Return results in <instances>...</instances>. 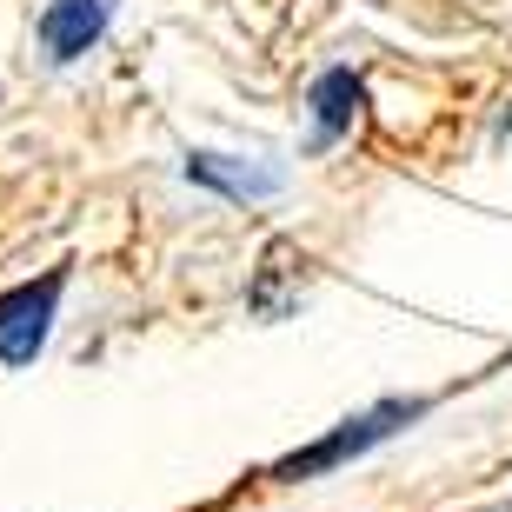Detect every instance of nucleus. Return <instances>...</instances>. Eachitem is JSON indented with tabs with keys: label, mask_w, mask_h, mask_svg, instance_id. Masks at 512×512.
<instances>
[{
	"label": "nucleus",
	"mask_w": 512,
	"mask_h": 512,
	"mask_svg": "<svg viewBox=\"0 0 512 512\" xmlns=\"http://www.w3.org/2000/svg\"><path fill=\"white\" fill-rule=\"evenodd\" d=\"M100 27H107V0H54L40 14V47L54 60H74L100 40Z\"/></svg>",
	"instance_id": "f03ea898"
},
{
	"label": "nucleus",
	"mask_w": 512,
	"mask_h": 512,
	"mask_svg": "<svg viewBox=\"0 0 512 512\" xmlns=\"http://www.w3.org/2000/svg\"><path fill=\"white\" fill-rule=\"evenodd\" d=\"M187 173H193V180H207V187H227V193H273V187H280L273 173H253V167H227L220 153H193V160H187Z\"/></svg>",
	"instance_id": "39448f33"
},
{
	"label": "nucleus",
	"mask_w": 512,
	"mask_h": 512,
	"mask_svg": "<svg viewBox=\"0 0 512 512\" xmlns=\"http://www.w3.org/2000/svg\"><path fill=\"white\" fill-rule=\"evenodd\" d=\"M60 286H67V266H54L47 280H27V286H14V293H0V360L7 366H27L40 346H47Z\"/></svg>",
	"instance_id": "f257e3e1"
},
{
	"label": "nucleus",
	"mask_w": 512,
	"mask_h": 512,
	"mask_svg": "<svg viewBox=\"0 0 512 512\" xmlns=\"http://www.w3.org/2000/svg\"><path fill=\"white\" fill-rule=\"evenodd\" d=\"M360 80L346 74V67H333V74L313 80V147H333L353 120H360Z\"/></svg>",
	"instance_id": "7ed1b4c3"
},
{
	"label": "nucleus",
	"mask_w": 512,
	"mask_h": 512,
	"mask_svg": "<svg viewBox=\"0 0 512 512\" xmlns=\"http://www.w3.org/2000/svg\"><path fill=\"white\" fill-rule=\"evenodd\" d=\"M419 406H380V413H366V419H346V433H333L326 446H313L306 459H293L286 473H313V466H333V459H346V453H360V446H373V439H386L393 433V419H413Z\"/></svg>",
	"instance_id": "20e7f679"
}]
</instances>
